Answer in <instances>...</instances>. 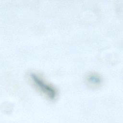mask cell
<instances>
[{
	"instance_id": "7a4b0ae2",
	"label": "cell",
	"mask_w": 123,
	"mask_h": 123,
	"mask_svg": "<svg viewBox=\"0 0 123 123\" xmlns=\"http://www.w3.org/2000/svg\"><path fill=\"white\" fill-rule=\"evenodd\" d=\"M88 82L91 85L97 86L100 84L101 78L96 74H91L87 77Z\"/></svg>"
},
{
	"instance_id": "6da1fadb",
	"label": "cell",
	"mask_w": 123,
	"mask_h": 123,
	"mask_svg": "<svg viewBox=\"0 0 123 123\" xmlns=\"http://www.w3.org/2000/svg\"><path fill=\"white\" fill-rule=\"evenodd\" d=\"M30 77L33 85L39 91L50 99L55 98L57 95V91L52 86L36 74H31Z\"/></svg>"
}]
</instances>
